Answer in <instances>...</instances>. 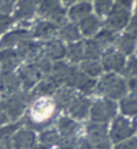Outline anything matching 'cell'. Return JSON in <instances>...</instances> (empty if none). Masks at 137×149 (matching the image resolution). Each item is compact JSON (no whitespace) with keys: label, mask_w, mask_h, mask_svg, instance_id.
I'll return each mask as SVG.
<instances>
[{"label":"cell","mask_w":137,"mask_h":149,"mask_svg":"<svg viewBox=\"0 0 137 149\" xmlns=\"http://www.w3.org/2000/svg\"><path fill=\"white\" fill-rule=\"evenodd\" d=\"M60 111L59 105L50 97H34L24 118V125L35 131H42L55 121Z\"/></svg>","instance_id":"6da1fadb"},{"label":"cell","mask_w":137,"mask_h":149,"mask_svg":"<svg viewBox=\"0 0 137 149\" xmlns=\"http://www.w3.org/2000/svg\"><path fill=\"white\" fill-rule=\"evenodd\" d=\"M96 90L103 97L110 100H120L127 95L128 85L125 79L118 73L108 72L107 74L102 75Z\"/></svg>","instance_id":"7a4b0ae2"},{"label":"cell","mask_w":137,"mask_h":149,"mask_svg":"<svg viewBox=\"0 0 137 149\" xmlns=\"http://www.w3.org/2000/svg\"><path fill=\"white\" fill-rule=\"evenodd\" d=\"M31 101V94L28 93V91H17L15 93L3 95L2 100L0 101V105L7 113L9 120L13 122L22 118L27 109V104Z\"/></svg>","instance_id":"3957f363"},{"label":"cell","mask_w":137,"mask_h":149,"mask_svg":"<svg viewBox=\"0 0 137 149\" xmlns=\"http://www.w3.org/2000/svg\"><path fill=\"white\" fill-rule=\"evenodd\" d=\"M118 104L115 100L110 99H99L94 101L90 109V119L92 122L98 123H108L114 120L117 116Z\"/></svg>","instance_id":"277c9868"},{"label":"cell","mask_w":137,"mask_h":149,"mask_svg":"<svg viewBox=\"0 0 137 149\" xmlns=\"http://www.w3.org/2000/svg\"><path fill=\"white\" fill-rule=\"evenodd\" d=\"M85 137L89 139L94 149H113L108 123L92 122L85 127Z\"/></svg>","instance_id":"5b68a950"},{"label":"cell","mask_w":137,"mask_h":149,"mask_svg":"<svg viewBox=\"0 0 137 149\" xmlns=\"http://www.w3.org/2000/svg\"><path fill=\"white\" fill-rule=\"evenodd\" d=\"M134 134L131 122L124 116H118L113 120L111 127L109 129V136L114 145L133 137Z\"/></svg>","instance_id":"8992f818"},{"label":"cell","mask_w":137,"mask_h":149,"mask_svg":"<svg viewBox=\"0 0 137 149\" xmlns=\"http://www.w3.org/2000/svg\"><path fill=\"white\" fill-rule=\"evenodd\" d=\"M97 84L98 82L94 77H91L83 73L82 71H80L79 68H75L74 72L68 80V82L64 85L70 86L74 90H79L80 92H82L84 94H91L92 92L97 89Z\"/></svg>","instance_id":"52a82bcc"},{"label":"cell","mask_w":137,"mask_h":149,"mask_svg":"<svg viewBox=\"0 0 137 149\" xmlns=\"http://www.w3.org/2000/svg\"><path fill=\"white\" fill-rule=\"evenodd\" d=\"M38 13L56 25L65 20V10L62 7L61 0H42Z\"/></svg>","instance_id":"ba28073f"},{"label":"cell","mask_w":137,"mask_h":149,"mask_svg":"<svg viewBox=\"0 0 137 149\" xmlns=\"http://www.w3.org/2000/svg\"><path fill=\"white\" fill-rule=\"evenodd\" d=\"M101 64L103 66V70L107 72L122 73L126 66V56L119 51L108 48L102 53Z\"/></svg>","instance_id":"9c48e42d"},{"label":"cell","mask_w":137,"mask_h":149,"mask_svg":"<svg viewBox=\"0 0 137 149\" xmlns=\"http://www.w3.org/2000/svg\"><path fill=\"white\" fill-rule=\"evenodd\" d=\"M18 75L20 77L24 91L33 90L36 86V84L41 81V79L44 76L34 62L22 65L20 68L18 70Z\"/></svg>","instance_id":"30bf717a"},{"label":"cell","mask_w":137,"mask_h":149,"mask_svg":"<svg viewBox=\"0 0 137 149\" xmlns=\"http://www.w3.org/2000/svg\"><path fill=\"white\" fill-rule=\"evenodd\" d=\"M130 11L128 9L115 6L108 14V17L106 19L107 28L113 31H119L128 25Z\"/></svg>","instance_id":"8fae6325"},{"label":"cell","mask_w":137,"mask_h":149,"mask_svg":"<svg viewBox=\"0 0 137 149\" xmlns=\"http://www.w3.org/2000/svg\"><path fill=\"white\" fill-rule=\"evenodd\" d=\"M37 136L31 128H20L11 138V149H34L37 145Z\"/></svg>","instance_id":"7c38bea8"},{"label":"cell","mask_w":137,"mask_h":149,"mask_svg":"<svg viewBox=\"0 0 137 149\" xmlns=\"http://www.w3.org/2000/svg\"><path fill=\"white\" fill-rule=\"evenodd\" d=\"M91 105L92 102L89 97L75 94V97H73V100L68 104L66 111L70 114V117H72L76 121L78 120L80 121V120H84L90 114Z\"/></svg>","instance_id":"4fadbf2b"},{"label":"cell","mask_w":137,"mask_h":149,"mask_svg":"<svg viewBox=\"0 0 137 149\" xmlns=\"http://www.w3.org/2000/svg\"><path fill=\"white\" fill-rule=\"evenodd\" d=\"M17 52L22 57V60L31 63L44 55V44H41L35 40H31L28 38L18 45Z\"/></svg>","instance_id":"5bb4252c"},{"label":"cell","mask_w":137,"mask_h":149,"mask_svg":"<svg viewBox=\"0 0 137 149\" xmlns=\"http://www.w3.org/2000/svg\"><path fill=\"white\" fill-rule=\"evenodd\" d=\"M61 86V84L57 82L51 74L44 75L41 81L36 84V86L31 91V100L34 97H51Z\"/></svg>","instance_id":"9a60e30c"},{"label":"cell","mask_w":137,"mask_h":149,"mask_svg":"<svg viewBox=\"0 0 137 149\" xmlns=\"http://www.w3.org/2000/svg\"><path fill=\"white\" fill-rule=\"evenodd\" d=\"M22 57L13 48H3L0 51V68L1 72L14 71L22 64Z\"/></svg>","instance_id":"2e32d148"},{"label":"cell","mask_w":137,"mask_h":149,"mask_svg":"<svg viewBox=\"0 0 137 149\" xmlns=\"http://www.w3.org/2000/svg\"><path fill=\"white\" fill-rule=\"evenodd\" d=\"M0 75L2 79V90H1L2 95H8L20 90L22 81L18 73H15L14 71H5L1 72Z\"/></svg>","instance_id":"e0dca14e"},{"label":"cell","mask_w":137,"mask_h":149,"mask_svg":"<svg viewBox=\"0 0 137 149\" xmlns=\"http://www.w3.org/2000/svg\"><path fill=\"white\" fill-rule=\"evenodd\" d=\"M44 56L51 61H61L66 57V46L59 39H50L44 44Z\"/></svg>","instance_id":"ac0fdd59"},{"label":"cell","mask_w":137,"mask_h":149,"mask_svg":"<svg viewBox=\"0 0 137 149\" xmlns=\"http://www.w3.org/2000/svg\"><path fill=\"white\" fill-rule=\"evenodd\" d=\"M31 37V31L26 29H15L6 34L0 39V49L3 48H13L18 46L23 40Z\"/></svg>","instance_id":"d6986e66"},{"label":"cell","mask_w":137,"mask_h":149,"mask_svg":"<svg viewBox=\"0 0 137 149\" xmlns=\"http://www.w3.org/2000/svg\"><path fill=\"white\" fill-rule=\"evenodd\" d=\"M76 67L70 65L68 63L64 62L63 60L61 61H55L53 63V67H52V72L51 75L54 79L60 83V84H65L70 79V76L74 72Z\"/></svg>","instance_id":"ffe728a7"},{"label":"cell","mask_w":137,"mask_h":149,"mask_svg":"<svg viewBox=\"0 0 137 149\" xmlns=\"http://www.w3.org/2000/svg\"><path fill=\"white\" fill-rule=\"evenodd\" d=\"M41 1L42 0H18L15 17L20 20L31 18L36 11L37 6L41 3Z\"/></svg>","instance_id":"44dd1931"},{"label":"cell","mask_w":137,"mask_h":149,"mask_svg":"<svg viewBox=\"0 0 137 149\" xmlns=\"http://www.w3.org/2000/svg\"><path fill=\"white\" fill-rule=\"evenodd\" d=\"M56 129L61 136H76L79 137L80 125L72 117H61L56 122Z\"/></svg>","instance_id":"7402d4cb"},{"label":"cell","mask_w":137,"mask_h":149,"mask_svg":"<svg viewBox=\"0 0 137 149\" xmlns=\"http://www.w3.org/2000/svg\"><path fill=\"white\" fill-rule=\"evenodd\" d=\"M75 97V90L70 88V86H60L57 91L54 93V101L56 102V104L59 105L60 109H68V104L71 103V101L73 100V97Z\"/></svg>","instance_id":"603a6c76"},{"label":"cell","mask_w":137,"mask_h":149,"mask_svg":"<svg viewBox=\"0 0 137 149\" xmlns=\"http://www.w3.org/2000/svg\"><path fill=\"white\" fill-rule=\"evenodd\" d=\"M57 31V26L56 24L51 20H46V22H38L35 26L33 35L36 38L39 39H51Z\"/></svg>","instance_id":"cb8c5ba5"},{"label":"cell","mask_w":137,"mask_h":149,"mask_svg":"<svg viewBox=\"0 0 137 149\" xmlns=\"http://www.w3.org/2000/svg\"><path fill=\"white\" fill-rule=\"evenodd\" d=\"M136 43L137 42L135 37L129 33H126V34L122 35L120 37L116 38V42H115L117 51L122 53L125 56L131 55L134 53L135 48H136Z\"/></svg>","instance_id":"d4e9b609"},{"label":"cell","mask_w":137,"mask_h":149,"mask_svg":"<svg viewBox=\"0 0 137 149\" xmlns=\"http://www.w3.org/2000/svg\"><path fill=\"white\" fill-rule=\"evenodd\" d=\"M37 139L39 145L54 149L57 146V142L60 139V132L57 131L56 128H45L38 134Z\"/></svg>","instance_id":"484cf974"},{"label":"cell","mask_w":137,"mask_h":149,"mask_svg":"<svg viewBox=\"0 0 137 149\" xmlns=\"http://www.w3.org/2000/svg\"><path fill=\"white\" fill-rule=\"evenodd\" d=\"M79 70L91 77H98L105 71L99 60H82L79 63Z\"/></svg>","instance_id":"4316f807"},{"label":"cell","mask_w":137,"mask_h":149,"mask_svg":"<svg viewBox=\"0 0 137 149\" xmlns=\"http://www.w3.org/2000/svg\"><path fill=\"white\" fill-rule=\"evenodd\" d=\"M92 11V6L90 2H79L75 3L74 6H72L70 11H68V17L73 22H79L85 18L87 16H89Z\"/></svg>","instance_id":"83f0119b"},{"label":"cell","mask_w":137,"mask_h":149,"mask_svg":"<svg viewBox=\"0 0 137 149\" xmlns=\"http://www.w3.org/2000/svg\"><path fill=\"white\" fill-rule=\"evenodd\" d=\"M100 20L97 16L89 15L80 20V30L84 36H92L100 28Z\"/></svg>","instance_id":"f1b7e54d"},{"label":"cell","mask_w":137,"mask_h":149,"mask_svg":"<svg viewBox=\"0 0 137 149\" xmlns=\"http://www.w3.org/2000/svg\"><path fill=\"white\" fill-rule=\"evenodd\" d=\"M66 57L72 63H80L84 60V43L81 40L72 42L66 46Z\"/></svg>","instance_id":"f546056e"},{"label":"cell","mask_w":137,"mask_h":149,"mask_svg":"<svg viewBox=\"0 0 137 149\" xmlns=\"http://www.w3.org/2000/svg\"><path fill=\"white\" fill-rule=\"evenodd\" d=\"M60 36L63 40L68 43L78 42L81 38V30L75 24H65L60 29Z\"/></svg>","instance_id":"4dcf8cb0"},{"label":"cell","mask_w":137,"mask_h":149,"mask_svg":"<svg viewBox=\"0 0 137 149\" xmlns=\"http://www.w3.org/2000/svg\"><path fill=\"white\" fill-rule=\"evenodd\" d=\"M119 108L124 116H127V117L137 116V97L134 95L124 97L122 99H120Z\"/></svg>","instance_id":"1f68e13d"},{"label":"cell","mask_w":137,"mask_h":149,"mask_svg":"<svg viewBox=\"0 0 137 149\" xmlns=\"http://www.w3.org/2000/svg\"><path fill=\"white\" fill-rule=\"evenodd\" d=\"M94 40H96V42L98 43V45L102 48V51H106L108 48H110V46L116 42L115 31L108 29V28L101 30L98 34H96Z\"/></svg>","instance_id":"d6a6232c"},{"label":"cell","mask_w":137,"mask_h":149,"mask_svg":"<svg viewBox=\"0 0 137 149\" xmlns=\"http://www.w3.org/2000/svg\"><path fill=\"white\" fill-rule=\"evenodd\" d=\"M102 48L94 39L84 42V58L85 60H100L102 56Z\"/></svg>","instance_id":"836d02e7"},{"label":"cell","mask_w":137,"mask_h":149,"mask_svg":"<svg viewBox=\"0 0 137 149\" xmlns=\"http://www.w3.org/2000/svg\"><path fill=\"white\" fill-rule=\"evenodd\" d=\"M20 122H11V123H6L5 126L0 127V139L6 140V141H11V138L14 134L22 128Z\"/></svg>","instance_id":"e575fe53"},{"label":"cell","mask_w":137,"mask_h":149,"mask_svg":"<svg viewBox=\"0 0 137 149\" xmlns=\"http://www.w3.org/2000/svg\"><path fill=\"white\" fill-rule=\"evenodd\" d=\"M79 137L76 136H61L57 142L56 148L59 149H74L76 145V140Z\"/></svg>","instance_id":"d590c367"},{"label":"cell","mask_w":137,"mask_h":149,"mask_svg":"<svg viewBox=\"0 0 137 149\" xmlns=\"http://www.w3.org/2000/svg\"><path fill=\"white\" fill-rule=\"evenodd\" d=\"M34 63H35V65L38 67V70L42 72L43 75L51 74L52 67H53V63H52V61L50 60V58H47L46 56L43 55V56H41L39 58H37Z\"/></svg>","instance_id":"8d00e7d4"},{"label":"cell","mask_w":137,"mask_h":149,"mask_svg":"<svg viewBox=\"0 0 137 149\" xmlns=\"http://www.w3.org/2000/svg\"><path fill=\"white\" fill-rule=\"evenodd\" d=\"M113 3H114V0H96L94 8L97 14L100 16L108 15L113 9Z\"/></svg>","instance_id":"74e56055"},{"label":"cell","mask_w":137,"mask_h":149,"mask_svg":"<svg viewBox=\"0 0 137 149\" xmlns=\"http://www.w3.org/2000/svg\"><path fill=\"white\" fill-rule=\"evenodd\" d=\"M122 74L129 79L137 77V57H131L128 62H126V66L122 71Z\"/></svg>","instance_id":"f35d334b"},{"label":"cell","mask_w":137,"mask_h":149,"mask_svg":"<svg viewBox=\"0 0 137 149\" xmlns=\"http://www.w3.org/2000/svg\"><path fill=\"white\" fill-rule=\"evenodd\" d=\"M113 149H137V137H130L126 140L115 143Z\"/></svg>","instance_id":"ab89813d"},{"label":"cell","mask_w":137,"mask_h":149,"mask_svg":"<svg viewBox=\"0 0 137 149\" xmlns=\"http://www.w3.org/2000/svg\"><path fill=\"white\" fill-rule=\"evenodd\" d=\"M11 22H13V18L11 17H9L7 14L0 13V35L9 28Z\"/></svg>","instance_id":"60d3db41"},{"label":"cell","mask_w":137,"mask_h":149,"mask_svg":"<svg viewBox=\"0 0 137 149\" xmlns=\"http://www.w3.org/2000/svg\"><path fill=\"white\" fill-rule=\"evenodd\" d=\"M17 0H0V13L9 14L15 6Z\"/></svg>","instance_id":"b9f144b4"},{"label":"cell","mask_w":137,"mask_h":149,"mask_svg":"<svg viewBox=\"0 0 137 149\" xmlns=\"http://www.w3.org/2000/svg\"><path fill=\"white\" fill-rule=\"evenodd\" d=\"M74 149H94L92 143L89 141V139L87 137H83V136H80L76 140V145Z\"/></svg>","instance_id":"7bdbcfd3"},{"label":"cell","mask_w":137,"mask_h":149,"mask_svg":"<svg viewBox=\"0 0 137 149\" xmlns=\"http://www.w3.org/2000/svg\"><path fill=\"white\" fill-rule=\"evenodd\" d=\"M127 30H128L127 33L131 34V35L135 37V39H136V42H137V15L131 19L130 24L128 25V29Z\"/></svg>","instance_id":"ee69618b"},{"label":"cell","mask_w":137,"mask_h":149,"mask_svg":"<svg viewBox=\"0 0 137 149\" xmlns=\"http://www.w3.org/2000/svg\"><path fill=\"white\" fill-rule=\"evenodd\" d=\"M127 85H128V91H130L131 95L137 97V77L129 79L127 82Z\"/></svg>","instance_id":"f6af8a7d"},{"label":"cell","mask_w":137,"mask_h":149,"mask_svg":"<svg viewBox=\"0 0 137 149\" xmlns=\"http://www.w3.org/2000/svg\"><path fill=\"white\" fill-rule=\"evenodd\" d=\"M133 1L134 0H116V6L130 10V7L133 5Z\"/></svg>","instance_id":"bcb514c9"},{"label":"cell","mask_w":137,"mask_h":149,"mask_svg":"<svg viewBox=\"0 0 137 149\" xmlns=\"http://www.w3.org/2000/svg\"><path fill=\"white\" fill-rule=\"evenodd\" d=\"M10 120L8 118L7 113L5 112V110L1 108V105H0V127H2V126H5L6 123H8Z\"/></svg>","instance_id":"7dc6e473"},{"label":"cell","mask_w":137,"mask_h":149,"mask_svg":"<svg viewBox=\"0 0 137 149\" xmlns=\"http://www.w3.org/2000/svg\"><path fill=\"white\" fill-rule=\"evenodd\" d=\"M131 125H133V129H134V132L137 134V116L134 117V119L131 121Z\"/></svg>","instance_id":"c3c4849f"},{"label":"cell","mask_w":137,"mask_h":149,"mask_svg":"<svg viewBox=\"0 0 137 149\" xmlns=\"http://www.w3.org/2000/svg\"><path fill=\"white\" fill-rule=\"evenodd\" d=\"M34 149H53V148H48V147H46V146H43V145H36V147Z\"/></svg>","instance_id":"681fc988"},{"label":"cell","mask_w":137,"mask_h":149,"mask_svg":"<svg viewBox=\"0 0 137 149\" xmlns=\"http://www.w3.org/2000/svg\"><path fill=\"white\" fill-rule=\"evenodd\" d=\"M63 1H64V3H65V5H71V3L75 2L76 0H63Z\"/></svg>","instance_id":"f907efd6"},{"label":"cell","mask_w":137,"mask_h":149,"mask_svg":"<svg viewBox=\"0 0 137 149\" xmlns=\"http://www.w3.org/2000/svg\"><path fill=\"white\" fill-rule=\"evenodd\" d=\"M2 90V79H1V75H0V92Z\"/></svg>","instance_id":"816d5d0a"},{"label":"cell","mask_w":137,"mask_h":149,"mask_svg":"<svg viewBox=\"0 0 137 149\" xmlns=\"http://www.w3.org/2000/svg\"><path fill=\"white\" fill-rule=\"evenodd\" d=\"M136 14H137V5H136Z\"/></svg>","instance_id":"f5cc1de1"},{"label":"cell","mask_w":137,"mask_h":149,"mask_svg":"<svg viewBox=\"0 0 137 149\" xmlns=\"http://www.w3.org/2000/svg\"><path fill=\"white\" fill-rule=\"evenodd\" d=\"M55 149H59V148H55Z\"/></svg>","instance_id":"db71d44e"}]
</instances>
